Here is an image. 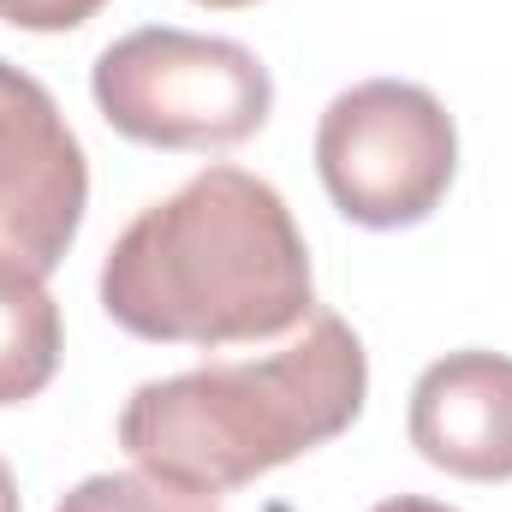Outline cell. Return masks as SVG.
I'll list each match as a JSON object with an SVG mask.
<instances>
[{
    "instance_id": "1",
    "label": "cell",
    "mask_w": 512,
    "mask_h": 512,
    "mask_svg": "<svg viewBox=\"0 0 512 512\" xmlns=\"http://www.w3.org/2000/svg\"><path fill=\"white\" fill-rule=\"evenodd\" d=\"M102 310L155 346H245L310 322L316 280L286 197L245 167H203L149 203L102 262Z\"/></svg>"
},
{
    "instance_id": "2",
    "label": "cell",
    "mask_w": 512,
    "mask_h": 512,
    "mask_svg": "<svg viewBox=\"0 0 512 512\" xmlns=\"http://www.w3.org/2000/svg\"><path fill=\"white\" fill-rule=\"evenodd\" d=\"M364 393V340L334 310H310L304 334L268 358L143 382L120 411V447L137 471L215 501L346 435Z\"/></svg>"
},
{
    "instance_id": "3",
    "label": "cell",
    "mask_w": 512,
    "mask_h": 512,
    "mask_svg": "<svg viewBox=\"0 0 512 512\" xmlns=\"http://www.w3.org/2000/svg\"><path fill=\"white\" fill-rule=\"evenodd\" d=\"M102 120L149 149H233L262 131L274 78L245 42L173 24L131 30L90 72Z\"/></svg>"
},
{
    "instance_id": "4",
    "label": "cell",
    "mask_w": 512,
    "mask_h": 512,
    "mask_svg": "<svg viewBox=\"0 0 512 512\" xmlns=\"http://www.w3.org/2000/svg\"><path fill=\"white\" fill-rule=\"evenodd\" d=\"M459 167L453 114L405 78H370L328 102L316 126V173L358 227H417L441 209Z\"/></svg>"
},
{
    "instance_id": "5",
    "label": "cell",
    "mask_w": 512,
    "mask_h": 512,
    "mask_svg": "<svg viewBox=\"0 0 512 512\" xmlns=\"http://www.w3.org/2000/svg\"><path fill=\"white\" fill-rule=\"evenodd\" d=\"M90 203V161L60 102L0 60V256L54 274Z\"/></svg>"
},
{
    "instance_id": "6",
    "label": "cell",
    "mask_w": 512,
    "mask_h": 512,
    "mask_svg": "<svg viewBox=\"0 0 512 512\" xmlns=\"http://www.w3.org/2000/svg\"><path fill=\"white\" fill-rule=\"evenodd\" d=\"M411 447L465 483L512 477V358L447 352L411 387Z\"/></svg>"
},
{
    "instance_id": "7",
    "label": "cell",
    "mask_w": 512,
    "mask_h": 512,
    "mask_svg": "<svg viewBox=\"0 0 512 512\" xmlns=\"http://www.w3.org/2000/svg\"><path fill=\"white\" fill-rule=\"evenodd\" d=\"M60 352H66V328L48 274H36L18 256H0V405L36 399L54 382Z\"/></svg>"
},
{
    "instance_id": "8",
    "label": "cell",
    "mask_w": 512,
    "mask_h": 512,
    "mask_svg": "<svg viewBox=\"0 0 512 512\" xmlns=\"http://www.w3.org/2000/svg\"><path fill=\"white\" fill-rule=\"evenodd\" d=\"M54 512H221L209 495H185L149 471H108V477H84Z\"/></svg>"
},
{
    "instance_id": "9",
    "label": "cell",
    "mask_w": 512,
    "mask_h": 512,
    "mask_svg": "<svg viewBox=\"0 0 512 512\" xmlns=\"http://www.w3.org/2000/svg\"><path fill=\"white\" fill-rule=\"evenodd\" d=\"M108 0H0V24L12 30H78Z\"/></svg>"
},
{
    "instance_id": "10",
    "label": "cell",
    "mask_w": 512,
    "mask_h": 512,
    "mask_svg": "<svg viewBox=\"0 0 512 512\" xmlns=\"http://www.w3.org/2000/svg\"><path fill=\"white\" fill-rule=\"evenodd\" d=\"M370 512H453V507L423 501V495H393V501H382V507H370Z\"/></svg>"
},
{
    "instance_id": "11",
    "label": "cell",
    "mask_w": 512,
    "mask_h": 512,
    "mask_svg": "<svg viewBox=\"0 0 512 512\" xmlns=\"http://www.w3.org/2000/svg\"><path fill=\"white\" fill-rule=\"evenodd\" d=\"M0 512H18V483H12L6 459H0Z\"/></svg>"
},
{
    "instance_id": "12",
    "label": "cell",
    "mask_w": 512,
    "mask_h": 512,
    "mask_svg": "<svg viewBox=\"0 0 512 512\" xmlns=\"http://www.w3.org/2000/svg\"><path fill=\"white\" fill-rule=\"evenodd\" d=\"M197 6H215V12H239V6H256V0H197Z\"/></svg>"
}]
</instances>
